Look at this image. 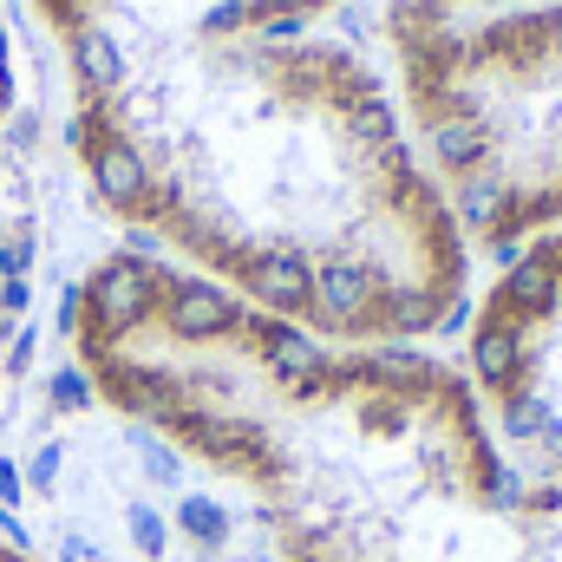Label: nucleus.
<instances>
[{
  "instance_id": "1",
  "label": "nucleus",
  "mask_w": 562,
  "mask_h": 562,
  "mask_svg": "<svg viewBox=\"0 0 562 562\" xmlns=\"http://www.w3.org/2000/svg\"><path fill=\"white\" fill-rule=\"evenodd\" d=\"M66 144L125 249L196 262L249 307L314 321V281L367 262L464 294V229L373 66L340 40L66 46Z\"/></svg>"
},
{
  "instance_id": "2",
  "label": "nucleus",
  "mask_w": 562,
  "mask_h": 562,
  "mask_svg": "<svg viewBox=\"0 0 562 562\" xmlns=\"http://www.w3.org/2000/svg\"><path fill=\"white\" fill-rule=\"evenodd\" d=\"M419 150L497 269L562 223V0L458 13L393 0Z\"/></svg>"
},
{
  "instance_id": "3",
  "label": "nucleus",
  "mask_w": 562,
  "mask_h": 562,
  "mask_svg": "<svg viewBox=\"0 0 562 562\" xmlns=\"http://www.w3.org/2000/svg\"><path fill=\"white\" fill-rule=\"evenodd\" d=\"M334 0H33L53 46H203V40H243L262 26H307Z\"/></svg>"
},
{
  "instance_id": "4",
  "label": "nucleus",
  "mask_w": 562,
  "mask_h": 562,
  "mask_svg": "<svg viewBox=\"0 0 562 562\" xmlns=\"http://www.w3.org/2000/svg\"><path fill=\"white\" fill-rule=\"evenodd\" d=\"M13 40H7V0H0V413L33 360V262H40V223H33V177L20 157V119H13Z\"/></svg>"
},
{
  "instance_id": "5",
  "label": "nucleus",
  "mask_w": 562,
  "mask_h": 562,
  "mask_svg": "<svg viewBox=\"0 0 562 562\" xmlns=\"http://www.w3.org/2000/svg\"><path fill=\"white\" fill-rule=\"evenodd\" d=\"M170 530H183L190 543H196V557H216L223 543H229V504H216V497H177V517H170Z\"/></svg>"
},
{
  "instance_id": "6",
  "label": "nucleus",
  "mask_w": 562,
  "mask_h": 562,
  "mask_svg": "<svg viewBox=\"0 0 562 562\" xmlns=\"http://www.w3.org/2000/svg\"><path fill=\"white\" fill-rule=\"evenodd\" d=\"M471 491H477V504L491 510V517H517L524 510V491H530V471H517V464H491V471H477L471 477Z\"/></svg>"
},
{
  "instance_id": "7",
  "label": "nucleus",
  "mask_w": 562,
  "mask_h": 562,
  "mask_svg": "<svg viewBox=\"0 0 562 562\" xmlns=\"http://www.w3.org/2000/svg\"><path fill=\"white\" fill-rule=\"evenodd\" d=\"M125 530H132V550H138L144 562H164V550H170V517H164V510L125 504Z\"/></svg>"
},
{
  "instance_id": "8",
  "label": "nucleus",
  "mask_w": 562,
  "mask_h": 562,
  "mask_svg": "<svg viewBox=\"0 0 562 562\" xmlns=\"http://www.w3.org/2000/svg\"><path fill=\"white\" fill-rule=\"evenodd\" d=\"M517 517H562V484L557 477H530V491H524V510Z\"/></svg>"
},
{
  "instance_id": "9",
  "label": "nucleus",
  "mask_w": 562,
  "mask_h": 562,
  "mask_svg": "<svg viewBox=\"0 0 562 562\" xmlns=\"http://www.w3.org/2000/svg\"><path fill=\"white\" fill-rule=\"evenodd\" d=\"M0 562H40L33 557V537H26L7 510H0Z\"/></svg>"
},
{
  "instance_id": "10",
  "label": "nucleus",
  "mask_w": 562,
  "mask_h": 562,
  "mask_svg": "<svg viewBox=\"0 0 562 562\" xmlns=\"http://www.w3.org/2000/svg\"><path fill=\"white\" fill-rule=\"evenodd\" d=\"M425 7H471V0H425Z\"/></svg>"
}]
</instances>
